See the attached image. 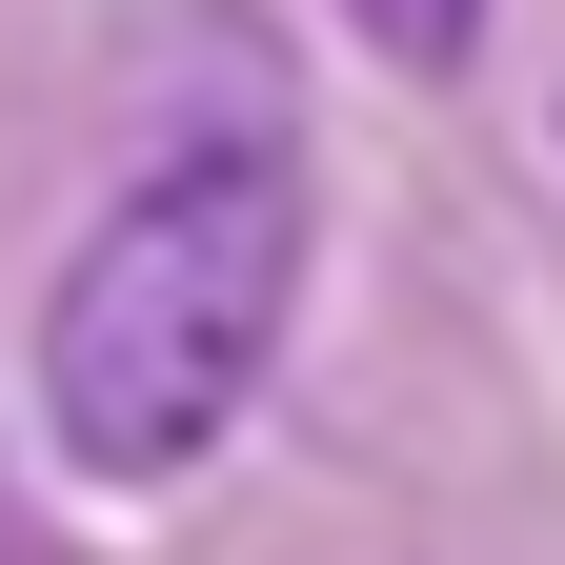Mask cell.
Instances as JSON below:
<instances>
[{
	"label": "cell",
	"mask_w": 565,
	"mask_h": 565,
	"mask_svg": "<svg viewBox=\"0 0 565 565\" xmlns=\"http://www.w3.org/2000/svg\"><path fill=\"white\" fill-rule=\"evenodd\" d=\"M303 263H323V182H303L282 121L162 141V162L61 243V282H41V445L82 484H182L282 384Z\"/></svg>",
	"instance_id": "cell-1"
},
{
	"label": "cell",
	"mask_w": 565,
	"mask_h": 565,
	"mask_svg": "<svg viewBox=\"0 0 565 565\" xmlns=\"http://www.w3.org/2000/svg\"><path fill=\"white\" fill-rule=\"evenodd\" d=\"M343 21H364V41H384V61H424V82H445V61H465V41H484V0H343Z\"/></svg>",
	"instance_id": "cell-2"
}]
</instances>
